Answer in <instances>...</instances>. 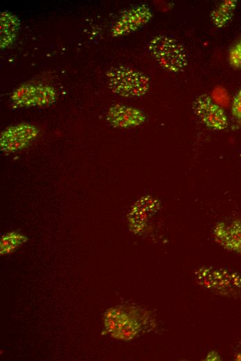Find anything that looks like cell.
Returning <instances> with one entry per match:
<instances>
[{
  "label": "cell",
  "mask_w": 241,
  "mask_h": 361,
  "mask_svg": "<svg viewBox=\"0 0 241 361\" xmlns=\"http://www.w3.org/2000/svg\"><path fill=\"white\" fill-rule=\"evenodd\" d=\"M148 50L157 63L170 73H179L188 65V55L184 47L171 36L160 34L152 38Z\"/></svg>",
  "instance_id": "1"
},
{
  "label": "cell",
  "mask_w": 241,
  "mask_h": 361,
  "mask_svg": "<svg viewBox=\"0 0 241 361\" xmlns=\"http://www.w3.org/2000/svg\"><path fill=\"white\" fill-rule=\"evenodd\" d=\"M109 89L127 98L144 96L150 88L149 78L141 72L125 65L109 68L106 74Z\"/></svg>",
  "instance_id": "2"
},
{
  "label": "cell",
  "mask_w": 241,
  "mask_h": 361,
  "mask_svg": "<svg viewBox=\"0 0 241 361\" xmlns=\"http://www.w3.org/2000/svg\"><path fill=\"white\" fill-rule=\"evenodd\" d=\"M57 97L55 90L42 83H26L16 88L10 96L17 107H44L53 103Z\"/></svg>",
  "instance_id": "3"
},
{
  "label": "cell",
  "mask_w": 241,
  "mask_h": 361,
  "mask_svg": "<svg viewBox=\"0 0 241 361\" xmlns=\"http://www.w3.org/2000/svg\"><path fill=\"white\" fill-rule=\"evenodd\" d=\"M39 129L28 123H19L6 128L0 135V150L11 153L27 147L38 135Z\"/></svg>",
  "instance_id": "4"
},
{
  "label": "cell",
  "mask_w": 241,
  "mask_h": 361,
  "mask_svg": "<svg viewBox=\"0 0 241 361\" xmlns=\"http://www.w3.org/2000/svg\"><path fill=\"white\" fill-rule=\"evenodd\" d=\"M192 108L207 127L215 131H222L228 127L229 121L225 112L208 95L197 96L193 103Z\"/></svg>",
  "instance_id": "5"
},
{
  "label": "cell",
  "mask_w": 241,
  "mask_h": 361,
  "mask_svg": "<svg viewBox=\"0 0 241 361\" xmlns=\"http://www.w3.org/2000/svg\"><path fill=\"white\" fill-rule=\"evenodd\" d=\"M152 17V12L146 5H138L125 10L113 25L111 33L114 37L131 33L146 24Z\"/></svg>",
  "instance_id": "6"
},
{
  "label": "cell",
  "mask_w": 241,
  "mask_h": 361,
  "mask_svg": "<svg viewBox=\"0 0 241 361\" xmlns=\"http://www.w3.org/2000/svg\"><path fill=\"white\" fill-rule=\"evenodd\" d=\"M106 118L109 124L118 128H133L143 124L145 113L140 109L121 104H114L107 110Z\"/></svg>",
  "instance_id": "7"
},
{
  "label": "cell",
  "mask_w": 241,
  "mask_h": 361,
  "mask_svg": "<svg viewBox=\"0 0 241 361\" xmlns=\"http://www.w3.org/2000/svg\"><path fill=\"white\" fill-rule=\"evenodd\" d=\"M20 22L18 17L8 11L0 13V47L5 49L15 41L19 31Z\"/></svg>",
  "instance_id": "8"
},
{
  "label": "cell",
  "mask_w": 241,
  "mask_h": 361,
  "mask_svg": "<svg viewBox=\"0 0 241 361\" xmlns=\"http://www.w3.org/2000/svg\"><path fill=\"white\" fill-rule=\"evenodd\" d=\"M237 1L225 0L220 3L210 14L213 24L217 28L225 26L232 19Z\"/></svg>",
  "instance_id": "9"
},
{
  "label": "cell",
  "mask_w": 241,
  "mask_h": 361,
  "mask_svg": "<svg viewBox=\"0 0 241 361\" xmlns=\"http://www.w3.org/2000/svg\"><path fill=\"white\" fill-rule=\"evenodd\" d=\"M27 237L18 232L10 231L1 236L0 240V253L7 255L15 251L17 248L26 242Z\"/></svg>",
  "instance_id": "10"
},
{
  "label": "cell",
  "mask_w": 241,
  "mask_h": 361,
  "mask_svg": "<svg viewBox=\"0 0 241 361\" xmlns=\"http://www.w3.org/2000/svg\"><path fill=\"white\" fill-rule=\"evenodd\" d=\"M228 60L233 67L235 69L241 68V39L231 48Z\"/></svg>",
  "instance_id": "11"
},
{
  "label": "cell",
  "mask_w": 241,
  "mask_h": 361,
  "mask_svg": "<svg viewBox=\"0 0 241 361\" xmlns=\"http://www.w3.org/2000/svg\"><path fill=\"white\" fill-rule=\"evenodd\" d=\"M231 111L233 117L241 119V87L233 99Z\"/></svg>",
  "instance_id": "12"
}]
</instances>
